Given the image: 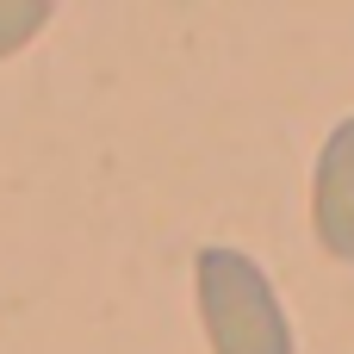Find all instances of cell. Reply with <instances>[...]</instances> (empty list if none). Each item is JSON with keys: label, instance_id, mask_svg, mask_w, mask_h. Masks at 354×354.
I'll return each mask as SVG.
<instances>
[{"label": "cell", "instance_id": "obj_3", "mask_svg": "<svg viewBox=\"0 0 354 354\" xmlns=\"http://www.w3.org/2000/svg\"><path fill=\"white\" fill-rule=\"evenodd\" d=\"M50 19H56V6H50V0H0V56L25 50Z\"/></svg>", "mask_w": 354, "mask_h": 354}, {"label": "cell", "instance_id": "obj_2", "mask_svg": "<svg viewBox=\"0 0 354 354\" xmlns=\"http://www.w3.org/2000/svg\"><path fill=\"white\" fill-rule=\"evenodd\" d=\"M311 230L324 255L354 261V112L324 137L317 174H311Z\"/></svg>", "mask_w": 354, "mask_h": 354}, {"label": "cell", "instance_id": "obj_1", "mask_svg": "<svg viewBox=\"0 0 354 354\" xmlns=\"http://www.w3.org/2000/svg\"><path fill=\"white\" fill-rule=\"evenodd\" d=\"M193 299L212 354H299L292 317L268 280V268L243 249H199L193 255Z\"/></svg>", "mask_w": 354, "mask_h": 354}]
</instances>
